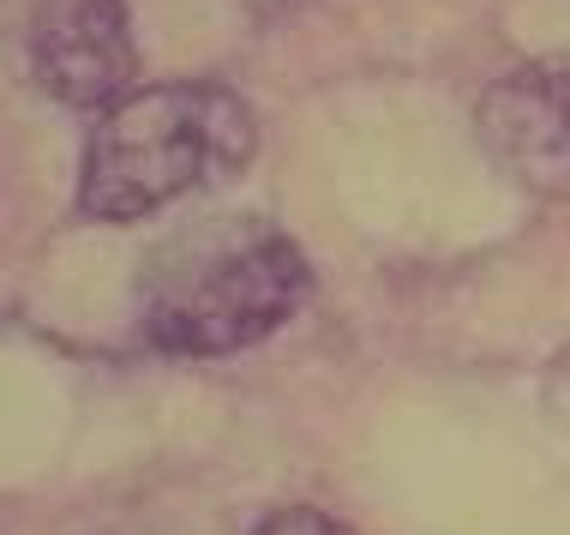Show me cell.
Here are the masks:
<instances>
[{"instance_id":"6da1fadb","label":"cell","mask_w":570,"mask_h":535,"mask_svg":"<svg viewBox=\"0 0 570 535\" xmlns=\"http://www.w3.org/2000/svg\"><path fill=\"white\" fill-rule=\"evenodd\" d=\"M306 295L313 271L301 247L253 217H210L187 223L150 253L138 278V325L168 356H240L288 325Z\"/></svg>"},{"instance_id":"7a4b0ae2","label":"cell","mask_w":570,"mask_h":535,"mask_svg":"<svg viewBox=\"0 0 570 535\" xmlns=\"http://www.w3.org/2000/svg\"><path fill=\"white\" fill-rule=\"evenodd\" d=\"M258 150V120L228 85L175 79L127 90L85 139L79 211L97 223H138L187 193L235 181Z\"/></svg>"},{"instance_id":"3957f363","label":"cell","mask_w":570,"mask_h":535,"mask_svg":"<svg viewBox=\"0 0 570 535\" xmlns=\"http://www.w3.org/2000/svg\"><path fill=\"white\" fill-rule=\"evenodd\" d=\"M474 133L517 187L570 198V55L522 60L499 85H487Z\"/></svg>"},{"instance_id":"277c9868","label":"cell","mask_w":570,"mask_h":535,"mask_svg":"<svg viewBox=\"0 0 570 535\" xmlns=\"http://www.w3.org/2000/svg\"><path fill=\"white\" fill-rule=\"evenodd\" d=\"M30 72L67 109H115L138 72L127 0H42L30 25Z\"/></svg>"},{"instance_id":"5b68a950","label":"cell","mask_w":570,"mask_h":535,"mask_svg":"<svg viewBox=\"0 0 570 535\" xmlns=\"http://www.w3.org/2000/svg\"><path fill=\"white\" fill-rule=\"evenodd\" d=\"M253 535H354V529H343L336 517L313 512V506H283V512H271Z\"/></svg>"},{"instance_id":"8992f818","label":"cell","mask_w":570,"mask_h":535,"mask_svg":"<svg viewBox=\"0 0 570 535\" xmlns=\"http://www.w3.org/2000/svg\"><path fill=\"white\" fill-rule=\"evenodd\" d=\"M258 7H295V0H258Z\"/></svg>"}]
</instances>
